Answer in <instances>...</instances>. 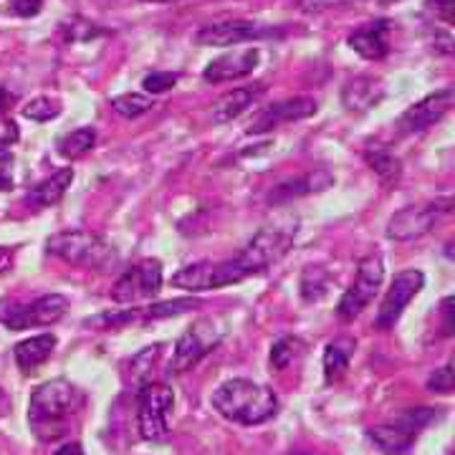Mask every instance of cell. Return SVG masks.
Segmentation results:
<instances>
[{"label": "cell", "mask_w": 455, "mask_h": 455, "mask_svg": "<svg viewBox=\"0 0 455 455\" xmlns=\"http://www.w3.org/2000/svg\"><path fill=\"white\" fill-rule=\"evenodd\" d=\"M82 410L84 392L76 385L66 379H51L33 390L28 403V425L41 443H53L71 430Z\"/></svg>", "instance_id": "cell-1"}, {"label": "cell", "mask_w": 455, "mask_h": 455, "mask_svg": "<svg viewBox=\"0 0 455 455\" xmlns=\"http://www.w3.org/2000/svg\"><path fill=\"white\" fill-rule=\"evenodd\" d=\"M211 405L220 418H226L230 423L253 427V425H263L271 418H276L278 397L276 392L266 385L235 377L212 392Z\"/></svg>", "instance_id": "cell-2"}, {"label": "cell", "mask_w": 455, "mask_h": 455, "mask_svg": "<svg viewBox=\"0 0 455 455\" xmlns=\"http://www.w3.org/2000/svg\"><path fill=\"white\" fill-rule=\"evenodd\" d=\"M46 253L86 271H114L119 253L109 241L89 230H61L46 241Z\"/></svg>", "instance_id": "cell-3"}, {"label": "cell", "mask_w": 455, "mask_h": 455, "mask_svg": "<svg viewBox=\"0 0 455 455\" xmlns=\"http://www.w3.org/2000/svg\"><path fill=\"white\" fill-rule=\"evenodd\" d=\"M256 276V271L248 266V260L238 253L235 259L228 260H203L180 268L172 276V286H178L182 291L200 293L212 291V289H226L233 283H241L245 278Z\"/></svg>", "instance_id": "cell-4"}, {"label": "cell", "mask_w": 455, "mask_h": 455, "mask_svg": "<svg viewBox=\"0 0 455 455\" xmlns=\"http://www.w3.org/2000/svg\"><path fill=\"white\" fill-rule=\"evenodd\" d=\"M296 233H299V220L291 215L276 218L274 223L260 228L259 233L251 238V243L241 251L243 259L251 263V268L256 271V276L268 271L274 263H278L291 251Z\"/></svg>", "instance_id": "cell-5"}, {"label": "cell", "mask_w": 455, "mask_h": 455, "mask_svg": "<svg viewBox=\"0 0 455 455\" xmlns=\"http://www.w3.org/2000/svg\"><path fill=\"white\" fill-rule=\"evenodd\" d=\"M68 311V299L61 293H44L31 304H20L16 299H0V324L11 331H23L31 326L59 324Z\"/></svg>", "instance_id": "cell-6"}, {"label": "cell", "mask_w": 455, "mask_h": 455, "mask_svg": "<svg viewBox=\"0 0 455 455\" xmlns=\"http://www.w3.org/2000/svg\"><path fill=\"white\" fill-rule=\"evenodd\" d=\"M438 418V412L433 407H418L410 410L405 415H400V420L387 425H377L367 430V438L385 455H405L415 445V440L420 435L425 425H430Z\"/></svg>", "instance_id": "cell-7"}, {"label": "cell", "mask_w": 455, "mask_h": 455, "mask_svg": "<svg viewBox=\"0 0 455 455\" xmlns=\"http://www.w3.org/2000/svg\"><path fill=\"white\" fill-rule=\"evenodd\" d=\"M172 405H175V395L167 385L149 382L137 392V430H140V438L152 440V443L167 438Z\"/></svg>", "instance_id": "cell-8"}, {"label": "cell", "mask_w": 455, "mask_h": 455, "mask_svg": "<svg viewBox=\"0 0 455 455\" xmlns=\"http://www.w3.org/2000/svg\"><path fill=\"white\" fill-rule=\"evenodd\" d=\"M382 278H385V263H382L379 253H370L359 260L357 276L352 281V286L344 291L339 307H337L341 322L357 319L359 314L372 304V299L382 286Z\"/></svg>", "instance_id": "cell-9"}, {"label": "cell", "mask_w": 455, "mask_h": 455, "mask_svg": "<svg viewBox=\"0 0 455 455\" xmlns=\"http://www.w3.org/2000/svg\"><path fill=\"white\" fill-rule=\"evenodd\" d=\"M223 334H226V329H220V324L215 319H200V322H196L175 344L170 372L182 374L188 372V370H193L200 359L208 357L212 349L220 344Z\"/></svg>", "instance_id": "cell-10"}, {"label": "cell", "mask_w": 455, "mask_h": 455, "mask_svg": "<svg viewBox=\"0 0 455 455\" xmlns=\"http://www.w3.org/2000/svg\"><path fill=\"white\" fill-rule=\"evenodd\" d=\"M453 208V200L445 197L438 203H427V205H410L395 212L387 223V238L390 241H415L423 238L425 233H430L443 215H448Z\"/></svg>", "instance_id": "cell-11"}, {"label": "cell", "mask_w": 455, "mask_h": 455, "mask_svg": "<svg viewBox=\"0 0 455 455\" xmlns=\"http://www.w3.org/2000/svg\"><path fill=\"white\" fill-rule=\"evenodd\" d=\"M163 289V263L157 259H145L127 268L114 283L112 299L116 304H134L152 299Z\"/></svg>", "instance_id": "cell-12"}, {"label": "cell", "mask_w": 455, "mask_h": 455, "mask_svg": "<svg viewBox=\"0 0 455 455\" xmlns=\"http://www.w3.org/2000/svg\"><path fill=\"white\" fill-rule=\"evenodd\" d=\"M425 286V274L418 271V268H405L400 271L397 276L392 278V286L385 293L382 304H379V311H377V319H374V326L387 331L392 326L400 322L403 311L407 309V304L423 291Z\"/></svg>", "instance_id": "cell-13"}, {"label": "cell", "mask_w": 455, "mask_h": 455, "mask_svg": "<svg viewBox=\"0 0 455 455\" xmlns=\"http://www.w3.org/2000/svg\"><path fill=\"white\" fill-rule=\"evenodd\" d=\"M283 36L276 26H263L253 20H223V23H211L203 26L196 33L197 46H241L248 41H260V38H274Z\"/></svg>", "instance_id": "cell-14"}, {"label": "cell", "mask_w": 455, "mask_h": 455, "mask_svg": "<svg viewBox=\"0 0 455 455\" xmlns=\"http://www.w3.org/2000/svg\"><path fill=\"white\" fill-rule=\"evenodd\" d=\"M453 101H455L453 86H445V89H440V92H435V94L425 97L423 101L412 104V107H410V109L397 119V124H395V127H397V132H400L403 137H407V134H420V132L435 127L440 119L451 112Z\"/></svg>", "instance_id": "cell-15"}, {"label": "cell", "mask_w": 455, "mask_h": 455, "mask_svg": "<svg viewBox=\"0 0 455 455\" xmlns=\"http://www.w3.org/2000/svg\"><path fill=\"white\" fill-rule=\"evenodd\" d=\"M316 99L311 97H293L286 101L271 104L266 109H260L245 127V134H266V132L276 130L281 124L299 122V119H309L311 114H316Z\"/></svg>", "instance_id": "cell-16"}, {"label": "cell", "mask_w": 455, "mask_h": 455, "mask_svg": "<svg viewBox=\"0 0 455 455\" xmlns=\"http://www.w3.org/2000/svg\"><path fill=\"white\" fill-rule=\"evenodd\" d=\"M260 61V51L256 46L251 49H235L228 51L223 56H218L215 61L205 66L203 71V79L208 84H226L235 82V79H243L248 74L256 71V66Z\"/></svg>", "instance_id": "cell-17"}, {"label": "cell", "mask_w": 455, "mask_h": 455, "mask_svg": "<svg viewBox=\"0 0 455 455\" xmlns=\"http://www.w3.org/2000/svg\"><path fill=\"white\" fill-rule=\"evenodd\" d=\"M390 20H372V23H364L362 28L355 33H349L347 44L349 49L359 53L362 59L367 61H379L390 53Z\"/></svg>", "instance_id": "cell-18"}, {"label": "cell", "mask_w": 455, "mask_h": 455, "mask_svg": "<svg viewBox=\"0 0 455 455\" xmlns=\"http://www.w3.org/2000/svg\"><path fill=\"white\" fill-rule=\"evenodd\" d=\"M263 94H266V84H253V86H241V89L228 92V94H223V97L212 104V124H228V122L238 119V116H241L248 107H253Z\"/></svg>", "instance_id": "cell-19"}, {"label": "cell", "mask_w": 455, "mask_h": 455, "mask_svg": "<svg viewBox=\"0 0 455 455\" xmlns=\"http://www.w3.org/2000/svg\"><path fill=\"white\" fill-rule=\"evenodd\" d=\"M385 99V86L374 76H357L344 84L341 89V104L352 114H364L374 109Z\"/></svg>", "instance_id": "cell-20"}, {"label": "cell", "mask_w": 455, "mask_h": 455, "mask_svg": "<svg viewBox=\"0 0 455 455\" xmlns=\"http://www.w3.org/2000/svg\"><path fill=\"white\" fill-rule=\"evenodd\" d=\"M71 182H74V167H61V170L53 172L51 178H46L44 182H38L31 193L26 196L28 211H46V208L59 205V203L64 200L66 190L71 188Z\"/></svg>", "instance_id": "cell-21"}, {"label": "cell", "mask_w": 455, "mask_h": 455, "mask_svg": "<svg viewBox=\"0 0 455 455\" xmlns=\"http://www.w3.org/2000/svg\"><path fill=\"white\" fill-rule=\"evenodd\" d=\"M334 185V175L329 170H314V172H307L301 178L289 180V182H281L276 190L271 193V203H291L293 197H304L311 196V193H324L326 188Z\"/></svg>", "instance_id": "cell-22"}, {"label": "cell", "mask_w": 455, "mask_h": 455, "mask_svg": "<svg viewBox=\"0 0 455 455\" xmlns=\"http://www.w3.org/2000/svg\"><path fill=\"white\" fill-rule=\"evenodd\" d=\"M56 334H38V337H31V339L18 341L13 347V357H16L18 370L23 374L36 372L41 364H46L56 349Z\"/></svg>", "instance_id": "cell-23"}, {"label": "cell", "mask_w": 455, "mask_h": 455, "mask_svg": "<svg viewBox=\"0 0 455 455\" xmlns=\"http://www.w3.org/2000/svg\"><path fill=\"white\" fill-rule=\"evenodd\" d=\"M364 160H367V164L377 172V178L382 180L387 188L397 185L400 178H403V164H400V160L395 157V152L387 149V147H370L364 152Z\"/></svg>", "instance_id": "cell-24"}, {"label": "cell", "mask_w": 455, "mask_h": 455, "mask_svg": "<svg viewBox=\"0 0 455 455\" xmlns=\"http://www.w3.org/2000/svg\"><path fill=\"white\" fill-rule=\"evenodd\" d=\"M355 355V341L341 337V339H334L326 344L324 349V377L326 382H337L341 374L347 372L349 367V359Z\"/></svg>", "instance_id": "cell-25"}, {"label": "cell", "mask_w": 455, "mask_h": 455, "mask_svg": "<svg viewBox=\"0 0 455 455\" xmlns=\"http://www.w3.org/2000/svg\"><path fill=\"white\" fill-rule=\"evenodd\" d=\"M97 145V130L94 127H79L74 132H66L59 140V155L66 160H79L86 152H92Z\"/></svg>", "instance_id": "cell-26"}, {"label": "cell", "mask_w": 455, "mask_h": 455, "mask_svg": "<svg viewBox=\"0 0 455 455\" xmlns=\"http://www.w3.org/2000/svg\"><path fill=\"white\" fill-rule=\"evenodd\" d=\"M160 357H163V344H152V347H147L140 355L132 357L130 374L134 392H140L145 385L152 382V370H155V364H157Z\"/></svg>", "instance_id": "cell-27"}, {"label": "cell", "mask_w": 455, "mask_h": 455, "mask_svg": "<svg viewBox=\"0 0 455 455\" xmlns=\"http://www.w3.org/2000/svg\"><path fill=\"white\" fill-rule=\"evenodd\" d=\"M329 286H331V276L326 271L324 266H307L304 274H301V281H299V289H301V299L304 301H322L326 293H329Z\"/></svg>", "instance_id": "cell-28"}, {"label": "cell", "mask_w": 455, "mask_h": 455, "mask_svg": "<svg viewBox=\"0 0 455 455\" xmlns=\"http://www.w3.org/2000/svg\"><path fill=\"white\" fill-rule=\"evenodd\" d=\"M109 104H112V109L116 114H122V116H127V119H137V116H142V114H147L155 107V99L147 97V94L130 92V94L114 97Z\"/></svg>", "instance_id": "cell-29"}, {"label": "cell", "mask_w": 455, "mask_h": 455, "mask_svg": "<svg viewBox=\"0 0 455 455\" xmlns=\"http://www.w3.org/2000/svg\"><path fill=\"white\" fill-rule=\"evenodd\" d=\"M301 355H304V341L299 337H281L271 347V364H274V370H286L293 359Z\"/></svg>", "instance_id": "cell-30"}, {"label": "cell", "mask_w": 455, "mask_h": 455, "mask_svg": "<svg viewBox=\"0 0 455 455\" xmlns=\"http://www.w3.org/2000/svg\"><path fill=\"white\" fill-rule=\"evenodd\" d=\"M200 301L196 299H175V301H164V304H155L142 309V322H157V319H167V316H178L185 311L197 309Z\"/></svg>", "instance_id": "cell-31"}, {"label": "cell", "mask_w": 455, "mask_h": 455, "mask_svg": "<svg viewBox=\"0 0 455 455\" xmlns=\"http://www.w3.org/2000/svg\"><path fill=\"white\" fill-rule=\"evenodd\" d=\"M59 114H61V104H59V99L51 97H36L23 107V116L31 119V122H41V124L56 119Z\"/></svg>", "instance_id": "cell-32"}, {"label": "cell", "mask_w": 455, "mask_h": 455, "mask_svg": "<svg viewBox=\"0 0 455 455\" xmlns=\"http://www.w3.org/2000/svg\"><path fill=\"white\" fill-rule=\"evenodd\" d=\"M132 322H142V309L122 311V314H101V316L89 319L86 326H94V329H101V331H109V329H122V326L132 324Z\"/></svg>", "instance_id": "cell-33"}, {"label": "cell", "mask_w": 455, "mask_h": 455, "mask_svg": "<svg viewBox=\"0 0 455 455\" xmlns=\"http://www.w3.org/2000/svg\"><path fill=\"white\" fill-rule=\"evenodd\" d=\"M178 74H172V71H152V74H147L145 82H142V86H145L147 94H164V92H170L175 84H178Z\"/></svg>", "instance_id": "cell-34"}, {"label": "cell", "mask_w": 455, "mask_h": 455, "mask_svg": "<svg viewBox=\"0 0 455 455\" xmlns=\"http://www.w3.org/2000/svg\"><path fill=\"white\" fill-rule=\"evenodd\" d=\"M13 164H16V155L8 145H0V193H8L16 188V178H13Z\"/></svg>", "instance_id": "cell-35"}, {"label": "cell", "mask_w": 455, "mask_h": 455, "mask_svg": "<svg viewBox=\"0 0 455 455\" xmlns=\"http://www.w3.org/2000/svg\"><path fill=\"white\" fill-rule=\"evenodd\" d=\"M455 387L453 377V362H448L445 367H440L435 372L427 377V390L435 392V395H451Z\"/></svg>", "instance_id": "cell-36"}, {"label": "cell", "mask_w": 455, "mask_h": 455, "mask_svg": "<svg viewBox=\"0 0 455 455\" xmlns=\"http://www.w3.org/2000/svg\"><path fill=\"white\" fill-rule=\"evenodd\" d=\"M347 3H362V0H299V11L304 13H322V11H331V8H339V5H347ZM377 5H392L397 0H372Z\"/></svg>", "instance_id": "cell-37"}, {"label": "cell", "mask_w": 455, "mask_h": 455, "mask_svg": "<svg viewBox=\"0 0 455 455\" xmlns=\"http://www.w3.org/2000/svg\"><path fill=\"white\" fill-rule=\"evenodd\" d=\"M64 31L68 41H89V38H94V36L101 33L94 23H86V20H79V18L74 23L64 26Z\"/></svg>", "instance_id": "cell-38"}, {"label": "cell", "mask_w": 455, "mask_h": 455, "mask_svg": "<svg viewBox=\"0 0 455 455\" xmlns=\"http://www.w3.org/2000/svg\"><path fill=\"white\" fill-rule=\"evenodd\" d=\"M453 5L455 0H425V8L435 13V18H440L448 28L453 26Z\"/></svg>", "instance_id": "cell-39"}, {"label": "cell", "mask_w": 455, "mask_h": 455, "mask_svg": "<svg viewBox=\"0 0 455 455\" xmlns=\"http://www.w3.org/2000/svg\"><path fill=\"white\" fill-rule=\"evenodd\" d=\"M8 11H11L13 16L33 18V16H38L41 11H44V0H13Z\"/></svg>", "instance_id": "cell-40"}, {"label": "cell", "mask_w": 455, "mask_h": 455, "mask_svg": "<svg viewBox=\"0 0 455 455\" xmlns=\"http://www.w3.org/2000/svg\"><path fill=\"white\" fill-rule=\"evenodd\" d=\"M440 311H443V334H445V337H453V296H445V299H443Z\"/></svg>", "instance_id": "cell-41"}, {"label": "cell", "mask_w": 455, "mask_h": 455, "mask_svg": "<svg viewBox=\"0 0 455 455\" xmlns=\"http://www.w3.org/2000/svg\"><path fill=\"white\" fill-rule=\"evenodd\" d=\"M13 259H16V253H13L11 248L0 245V274H5V271L13 266Z\"/></svg>", "instance_id": "cell-42"}, {"label": "cell", "mask_w": 455, "mask_h": 455, "mask_svg": "<svg viewBox=\"0 0 455 455\" xmlns=\"http://www.w3.org/2000/svg\"><path fill=\"white\" fill-rule=\"evenodd\" d=\"M16 94L11 92V89H5V86H0V114L8 112L11 109V104H16Z\"/></svg>", "instance_id": "cell-43"}, {"label": "cell", "mask_w": 455, "mask_h": 455, "mask_svg": "<svg viewBox=\"0 0 455 455\" xmlns=\"http://www.w3.org/2000/svg\"><path fill=\"white\" fill-rule=\"evenodd\" d=\"M53 455H84V451L79 443H66L64 448H61V451H56Z\"/></svg>", "instance_id": "cell-44"}, {"label": "cell", "mask_w": 455, "mask_h": 455, "mask_svg": "<svg viewBox=\"0 0 455 455\" xmlns=\"http://www.w3.org/2000/svg\"><path fill=\"white\" fill-rule=\"evenodd\" d=\"M8 395H5V392L0 390V415H5V412H8Z\"/></svg>", "instance_id": "cell-45"}, {"label": "cell", "mask_w": 455, "mask_h": 455, "mask_svg": "<svg viewBox=\"0 0 455 455\" xmlns=\"http://www.w3.org/2000/svg\"><path fill=\"white\" fill-rule=\"evenodd\" d=\"M142 3H178V0H142Z\"/></svg>", "instance_id": "cell-46"}, {"label": "cell", "mask_w": 455, "mask_h": 455, "mask_svg": "<svg viewBox=\"0 0 455 455\" xmlns=\"http://www.w3.org/2000/svg\"><path fill=\"white\" fill-rule=\"evenodd\" d=\"M448 455H453V453H448Z\"/></svg>", "instance_id": "cell-47"}]
</instances>
